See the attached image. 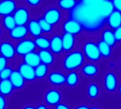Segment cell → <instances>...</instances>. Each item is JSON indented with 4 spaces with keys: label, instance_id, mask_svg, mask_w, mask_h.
<instances>
[{
    "label": "cell",
    "instance_id": "7dc6e473",
    "mask_svg": "<svg viewBox=\"0 0 121 109\" xmlns=\"http://www.w3.org/2000/svg\"><path fill=\"white\" fill-rule=\"evenodd\" d=\"M89 109H102L98 105H91L90 106V108Z\"/></svg>",
    "mask_w": 121,
    "mask_h": 109
},
{
    "label": "cell",
    "instance_id": "f546056e",
    "mask_svg": "<svg viewBox=\"0 0 121 109\" xmlns=\"http://www.w3.org/2000/svg\"><path fill=\"white\" fill-rule=\"evenodd\" d=\"M38 22H39V24H40V28L42 30V32H43V35L50 36L56 31L59 30V29H57L55 27H54L50 23H49L48 21H46L41 16H39L38 18Z\"/></svg>",
    "mask_w": 121,
    "mask_h": 109
},
{
    "label": "cell",
    "instance_id": "5bb4252c",
    "mask_svg": "<svg viewBox=\"0 0 121 109\" xmlns=\"http://www.w3.org/2000/svg\"><path fill=\"white\" fill-rule=\"evenodd\" d=\"M16 69L19 72L28 84H32L37 82L34 67L21 61L17 65Z\"/></svg>",
    "mask_w": 121,
    "mask_h": 109
},
{
    "label": "cell",
    "instance_id": "8fae6325",
    "mask_svg": "<svg viewBox=\"0 0 121 109\" xmlns=\"http://www.w3.org/2000/svg\"><path fill=\"white\" fill-rule=\"evenodd\" d=\"M0 55L9 62L14 61L17 58L13 41L10 39H2L0 41Z\"/></svg>",
    "mask_w": 121,
    "mask_h": 109
},
{
    "label": "cell",
    "instance_id": "6da1fadb",
    "mask_svg": "<svg viewBox=\"0 0 121 109\" xmlns=\"http://www.w3.org/2000/svg\"><path fill=\"white\" fill-rule=\"evenodd\" d=\"M101 2L97 4H86L79 1V4L68 16L77 19L82 24L85 33L97 35L106 26V19L101 11L99 6Z\"/></svg>",
    "mask_w": 121,
    "mask_h": 109
},
{
    "label": "cell",
    "instance_id": "ab89813d",
    "mask_svg": "<svg viewBox=\"0 0 121 109\" xmlns=\"http://www.w3.org/2000/svg\"><path fill=\"white\" fill-rule=\"evenodd\" d=\"M114 33H115V36L118 43V45H121V26L114 31Z\"/></svg>",
    "mask_w": 121,
    "mask_h": 109
},
{
    "label": "cell",
    "instance_id": "74e56055",
    "mask_svg": "<svg viewBox=\"0 0 121 109\" xmlns=\"http://www.w3.org/2000/svg\"><path fill=\"white\" fill-rule=\"evenodd\" d=\"M52 109H72V107H71L69 104H67V103H65V102L62 101V102L59 103L58 104H57L55 106H54V107H53Z\"/></svg>",
    "mask_w": 121,
    "mask_h": 109
},
{
    "label": "cell",
    "instance_id": "4dcf8cb0",
    "mask_svg": "<svg viewBox=\"0 0 121 109\" xmlns=\"http://www.w3.org/2000/svg\"><path fill=\"white\" fill-rule=\"evenodd\" d=\"M33 40L38 50H48L50 48V36L43 34L33 38Z\"/></svg>",
    "mask_w": 121,
    "mask_h": 109
},
{
    "label": "cell",
    "instance_id": "f35d334b",
    "mask_svg": "<svg viewBox=\"0 0 121 109\" xmlns=\"http://www.w3.org/2000/svg\"><path fill=\"white\" fill-rule=\"evenodd\" d=\"M113 9L121 13V0H111Z\"/></svg>",
    "mask_w": 121,
    "mask_h": 109
},
{
    "label": "cell",
    "instance_id": "30bf717a",
    "mask_svg": "<svg viewBox=\"0 0 121 109\" xmlns=\"http://www.w3.org/2000/svg\"><path fill=\"white\" fill-rule=\"evenodd\" d=\"M15 49L17 57L20 58H22L28 53L36 51L37 50L34 40L31 37H27L16 42L15 44Z\"/></svg>",
    "mask_w": 121,
    "mask_h": 109
},
{
    "label": "cell",
    "instance_id": "83f0119b",
    "mask_svg": "<svg viewBox=\"0 0 121 109\" xmlns=\"http://www.w3.org/2000/svg\"><path fill=\"white\" fill-rule=\"evenodd\" d=\"M21 59L23 62H24L34 68L36 67L38 65H40L41 63L38 51H34V52L28 53Z\"/></svg>",
    "mask_w": 121,
    "mask_h": 109
},
{
    "label": "cell",
    "instance_id": "277c9868",
    "mask_svg": "<svg viewBox=\"0 0 121 109\" xmlns=\"http://www.w3.org/2000/svg\"><path fill=\"white\" fill-rule=\"evenodd\" d=\"M40 16L57 29H60V26L68 16V14L63 12L54 4L44 9Z\"/></svg>",
    "mask_w": 121,
    "mask_h": 109
},
{
    "label": "cell",
    "instance_id": "ee69618b",
    "mask_svg": "<svg viewBox=\"0 0 121 109\" xmlns=\"http://www.w3.org/2000/svg\"><path fill=\"white\" fill-rule=\"evenodd\" d=\"M117 62V68H116V71L118 72V74L121 76V55L120 57H118V60L116 61Z\"/></svg>",
    "mask_w": 121,
    "mask_h": 109
},
{
    "label": "cell",
    "instance_id": "d6a6232c",
    "mask_svg": "<svg viewBox=\"0 0 121 109\" xmlns=\"http://www.w3.org/2000/svg\"><path fill=\"white\" fill-rule=\"evenodd\" d=\"M25 2L26 4L31 9H38L43 6L44 0H25Z\"/></svg>",
    "mask_w": 121,
    "mask_h": 109
},
{
    "label": "cell",
    "instance_id": "9c48e42d",
    "mask_svg": "<svg viewBox=\"0 0 121 109\" xmlns=\"http://www.w3.org/2000/svg\"><path fill=\"white\" fill-rule=\"evenodd\" d=\"M46 80L50 87L62 88L65 86L66 72L60 67L51 68Z\"/></svg>",
    "mask_w": 121,
    "mask_h": 109
},
{
    "label": "cell",
    "instance_id": "ba28073f",
    "mask_svg": "<svg viewBox=\"0 0 121 109\" xmlns=\"http://www.w3.org/2000/svg\"><path fill=\"white\" fill-rule=\"evenodd\" d=\"M62 99L63 93L60 88L50 87L49 88H47L43 94V103L52 109L62 102Z\"/></svg>",
    "mask_w": 121,
    "mask_h": 109
},
{
    "label": "cell",
    "instance_id": "e575fe53",
    "mask_svg": "<svg viewBox=\"0 0 121 109\" xmlns=\"http://www.w3.org/2000/svg\"><path fill=\"white\" fill-rule=\"evenodd\" d=\"M9 99L0 94V109H9Z\"/></svg>",
    "mask_w": 121,
    "mask_h": 109
},
{
    "label": "cell",
    "instance_id": "5b68a950",
    "mask_svg": "<svg viewBox=\"0 0 121 109\" xmlns=\"http://www.w3.org/2000/svg\"><path fill=\"white\" fill-rule=\"evenodd\" d=\"M120 82V74L116 70H111L107 69L103 72L101 79L102 88L106 93L109 94L117 93Z\"/></svg>",
    "mask_w": 121,
    "mask_h": 109
},
{
    "label": "cell",
    "instance_id": "bcb514c9",
    "mask_svg": "<svg viewBox=\"0 0 121 109\" xmlns=\"http://www.w3.org/2000/svg\"><path fill=\"white\" fill-rule=\"evenodd\" d=\"M117 94L121 96V79L120 83H119V85H118V90H117Z\"/></svg>",
    "mask_w": 121,
    "mask_h": 109
},
{
    "label": "cell",
    "instance_id": "cb8c5ba5",
    "mask_svg": "<svg viewBox=\"0 0 121 109\" xmlns=\"http://www.w3.org/2000/svg\"><path fill=\"white\" fill-rule=\"evenodd\" d=\"M106 26L115 31L121 26V13L113 10L106 19Z\"/></svg>",
    "mask_w": 121,
    "mask_h": 109
},
{
    "label": "cell",
    "instance_id": "4316f807",
    "mask_svg": "<svg viewBox=\"0 0 121 109\" xmlns=\"http://www.w3.org/2000/svg\"><path fill=\"white\" fill-rule=\"evenodd\" d=\"M16 92L9 79H0V94L10 98Z\"/></svg>",
    "mask_w": 121,
    "mask_h": 109
},
{
    "label": "cell",
    "instance_id": "d6986e66",
    "mask_svg": "<svg viewBox=\"0 0 121 109\" xmlns=\"http://www.w3.org/2000/svg\"><path fill=\"white\" fill-rule=\"evenodd\" d=\"M12 84V86L16 92H21L23 91L27 86V83L19 73V72L14 69L9 79Z\"/></svg>",
    "mask_w": 121,
    "mask_h": 109
},
{
    "label": "cell",
    "instance_id": "7c38bea8",
    "mask_svg": "<svg viewBox=\"0 0 121 109\" xmlns=\"http://www.w3.org/2000/svg\"><path fill=\"white\" fill-rule=\"evenodd\" d=\"M49 50L58 58L64 53L62 41V31L59 29L50 36Z\"/></svg>",
    "mask_w": 121,
    "mask_h": 109
},
{
    "label": "cell",
    "instance_id": "836d02e7",
    "mask_svg": "<svg viewBox=\"0 0 121 109\" xmlns=\"http://www.w3.org/2000/svg\"><path fill=\"white\" fill-rule=\"evenodd\" d=\"M13 70L14 68L11 65L4 68L1 72H0V79H9Z\"/></svg>",
    "mask_w": 121,
    "mask_h": 109
},
{
    "label": "cell",
    "instance_id": "7a4b0ae2",
    "mask_svg": "<svg viewBox=\"0 0 121 109\" xmlns=\"http://www.w3.org/2000/svg\"><path fill=\"white\" fill-rule=\"evenodd\" d=\"M97 35L85 33L80 38L79 48L82 50L86 61L101 63L103 60L98 46Z\"/></svg>",
    "mask_w": 121,
    "mask_h": 109
},
{
    "label": "cell",
    "instance_id": "7402d4cb",
    "mask_svg": "<svg viewBox=\"0 0 121 109\" xmlns=\"http://www.w3.org/2000/svg\"><path fill=\"white\" fill-rule=\"evenodd\" d=\"M98 46H99V50L100 52V55L101 56V58L103 61H108L113 58L114 55V50L113 47L110 46L108 44L103 41L102 40L99 39L98 38Z\"/></svg>",
    "mask_w": 121,
    "mask_h": 109
},
{
    "label": "cell",
    "instance_id": "d4e9b609",
    "mask_svg": "<svg viewBox=\"0 0 121 109\" xmlns=\"http://www.w3.org/2000/svg\"><path fill=\"white\" fill-rule=\"evenodd\" d=\"M80 0H55V4L63 12L69 14L79 3Z\"/></svg>",
    "mask_w": 121,
    "mask_h": 109
},
{
    "label": "cell",
    "instance_id": "b9f144b4",
    "mask_svg": "<svg viewBox=\"0 0 121 109\" xmlns=\"http://www.w3.org/2000/svg\"><path fill=\"white\" fill-rule=\"evenodd\" d=\"M90 106L86 104H80L75 106L72 109H89Z\"/></svg>",
    "mask_w": 121,
    "mask_h": 109
},
{
    "label": "cell",
    "instance_id": "60d3db41",
    "mask_svg": "<svg viewBox=\"0 0 121 109\" xmlns=\"http://www.w3.org/2000/svg\"><path fill=\"white\" fill-rule=\"evenodd\" d=\"M35 109H52L50 106H48V105H46L45 103L41 102V103H38L37 104H35Z\"/></svg>",
    "mask_w": 121,
    "mask_h": 109
},
{
    "label": "cell",
    "instance_id": "8992f818",
    "mask_svg": "<svg viewBox=\"0 0 121 109\" xmlns=\"http://www.w3.org/2000/svg\"><path fill=\"white\" fill-rule=\"evenodd\" d=\"M60 30L62 32L68 33L79 38H81L85 34L84 28L82 24L77 19L71 18L69 16L62 22L60 27Z\"/></svg>",
    "mask_w": 121,
    "mask_h": 109
},
{
    "label": "cell",
    "instance_id": "7bdbcfd3",
    "mask_svg": "<svg viewBox=\"0 0 121 109\" xmlns=\"http://www.w3.org/2000/svg\"><path fill=\"white\" fill-rule=\"evenodd\" d=\"M20 109H35V105L33 104H26L21 106Z\"/></svg>",
    "mask_w": 121,
    "mask_h": 109
},
{
    "label": "cell",
    "instance_id": "f6af8a7d",
    "mask_svg": "<svg viewBox=\"0 0 121 109\" xmlns=\"http://www.w3.org/2000/svg\"><path fill=\"white\" fill-rule=\"evenodd\" d=\"M3 35H4V28L0 24V41L3 39Z\"/></svg>",
    "mask_w": 121,
    "mask_h": 109
},
{
    "label": "cell",
    "instance_id": "4fadbf2b",
    "mask_svg": "<svg viewBox=\"0 0 121 109\" xmlns=\"http://www.w3.org/2000/svg\"><path fill=\"white\" fill-rule=\"evenodd\" d=\"M12 16L18 26H26L31 18L30 9L25 5H18Z\"/></svg>",
    "mask_w": 121,
    "mask_h": 109
},
{
    "label": "cell",
    "instance_id": "ffe728a7",
    "mask_svg": "<svg viewBox=\"0 0 121 109\" xmlns=\"http://www.w3.org/2000/svg\"><path fill=\"white\" fill-rule=\"evenodd\" d=\"M18 6L17 0H0V17L12 15Z\"/></svg>",
    "mask_w": 121,
    "mask_h": 109
},
{
    "label": "cell",
    "instance_id": "3957f363",
    "mask_svg": "<svg viewBox=\"0 0 121 109\" xmlns=\"http://www.w3.org/2000/svg\"><path fill=\"white\" fill-rule=\"evenodd\" d=\"M86 62V59L79 48L64 52L62 56L58 58L60 68L65 72L71 71H79L82 66Z\"/></svg>",
    "mask_w": 121,
    "mask_h": 109
},
{
    "label": "cell",
    "instance_id": "2e32d148",
    "mask_svg": "<svg viewBox=\"0 0 121 109\" xmlns=\"http://www.w3.org/2000/svg\"><path fill=\"white\" fill-rule=\"evenodd\" d=\"M97 36L99 39L102 40L110 46L113 48H116L118 46V43L116 40L114 31L109 28L106 26H105L97 34Z\"/></svg>",
    "mask_w": 121,
    "mask_h": 109
},
{
    "label": "cell",
    "instance_id": "484cf974",
    "mask_svg": "<svg viewBox=\"0 0 121 109\" xmlns=\"http://www.w3.org/2000/svg\"><path fill=\"white\" fill-rule=\"evenodd\" d=\"M26 26L28 28V34L32 38H35L43 35V32L40 28L38 18H31L27 23Z\"/></svg>",
    "mask_w": 121,
    "mask_h": 109
},
{
    "label": "cell",
    "instance_id": "ac0fdd59",
    "mask_svg": "<svg viewBox=\"0 0 121 109\" xmlns=\"http://www.w3.org/2000/svg\"><path fill=\"white\" fill-rule=\"evenodd\" d=\"M28 35L29 34L26 26L16 25V26L14 28H13L11 31L8 32L9 38L13 42L20 41L28 37Z\"/></svg>",
    "mask_w": 121,
    "mask_h": 109
},
{
    "label": "cell",
    "instance_id": "9a60e30c",
    "mask_svg": "<svg viewBox=\"0 0 121 109\" xmlns=\"http://www.w3.org/2000/svg\"><path fill=\"white\" fill-rule=\"evenodd\" d=\"M80 38L68 33L62 32V41L64 52H70L79 48Z\"/></svg>",
    "mask_w": 121,
    "mask_h": 109
},
{
    "label": "cell",
    "instance_id": "8d00e7d4",
    "mask_svg": "<svg viewBox=\"0 0 121 109\" xmlns=\"http://www.w3.org/2000/svg\"><path fill=\"white\" fill-rule=\"evenodd\" d=\"M107 69L111 70H116L117 68V62L115 60H113V59H111L107 61Z\"/></svg>",
    "mask_w": 121,
    "mask_h": 109
},
{
    "label": "cell",
    "instance_id": "e0dca14e",
    "mask_svg": "<svg viewBox=\"0 0 121 109\" xmlns=\"http://www.w3.org/2000/svg\"><path fill=\"white\" fill-rule=\"evenodd\" d=\"M86 95L91 101L97 100L101 96V87L94 80H91L86 86Z\"/></svg>",
    "mask_w": 121,
    "mask_h": 109
},
{
    "label": "cell",
    "instance_id": "44dd1931",
    "mask_svg": "<svg viewBox=\"0 0 121 109\" xmlns=\"http://www.w3.org/2000/svg\"><path fill=\"white\" fill-rule=\"evenodd\" d=\"M38 53L41 63L45 64L51 68L58 62V57H56L49 49L38 50Z\"/></svg>",
    "mask_w": 121,
    "mask_h": 109
},
{
    "label": "cell",
    "instance_id": "1f68e13d",
    "mask_svg": "<svg viewBox=\"0 0 121 109\" xmlns=\"http://www.w3.org/2000/svg\"><path fill=\"white\" fill-rule=\"evenodd\" d=\"M1 26L7 33L16 26V21L12 15H8L1 18Z\"/></svg>",
    "mask_w": 121,
    "mask_h": 109
},
{
    "label": "cell",
    "instance_id": "52a82bcc",
    "mask_svg": "<svg viewBox=\"0 0 121 109\" xmlns=\"http://www.w3.org/2000/svg\"><path fill=\"white\" fill-rule=\"evenodd\" d=\"M82 78L89 81L94 80L101 74V63L86 61L79 70Z\"/></svg>",
    "mask_w": 121,
    "mask_h": 109
},
{
    "label": "cell",
    "instance_id": "d590c367",
    "mask_svg": "<svg viewBox=\"0 0 121 109\" xmlns=\"http://www.w3.org/2000/svg\"><path fill=\"white\" fill-rule=\"evenodd\" d=\"M9 65H10V62L4 57L0 55V72H1L4 68H6Z\"/></svg>",
    "mask_w": 121,
    "mask_h": 109
},
{
    "label": "cell",
    "instance_id": "f1b7e54d",
    "mask_svg": "<svg viewBox=\"0 0 121 109\" xmlns=\"http://www.w3.org/2000/svg\"><path fill=\"white\" fill-rule=\"evenodd\" d=\"M50 69L51 67L43 63H40L35 67V74L37 81H43L46 79Z\"/></svg>",
    "mask_w": 121,
    "mask_h": 109
},
{
    "label": "cell",
    "instance_id": "c3c4849f",
    "mask_svg": "<svg viewBox=\"0 0 121 109\" xmlns=\"http://www.w3.org/2000/svg\"><path fill=\"white\" fill-rule=\"evenodd\" d=\"M17 1H20V0H17Z\"/></svg>",
    "mask_w": 121,
    "mask_h": 109
},
{
    "label": "cell",
    "instance_id": "603a6c76",
    "mask_svg": "<svg viewBox=\"0 0 121 109\" xmlns=\"http://www.w3.org/2000/svg\"><path fill=\"white\" fill-rule=\"evenodd\" d=\"M82 77L79 71H71L66 72V82L65 86L69 89H75L81 83Z\"/></svg>",
    "mask_w": 121,
    "mask_h": 109
}]
</instances>
